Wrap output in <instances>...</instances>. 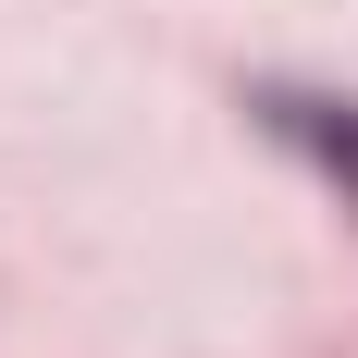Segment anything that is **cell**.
Here are the masks:
<instances>
[{"label": "cell", "instance_id": "cell-1", "mask_svg": "<svg viewBox=\"0 0 358 358\" xmlns=\"http://www.w3.org/2000/svg\"><path fill=\"white\" fill-rule=\"evenodd\" d=\"M259 111H272V136H296V148L358 198V99H296V87H272Z\"/></svg>", "mask_w": 358, "mask_h": 358}]
</instances>
